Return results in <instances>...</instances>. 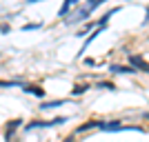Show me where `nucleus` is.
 Segmentation results:
<instances>
[{
    "mask_svg": "<svg viewBox=\"0 0 149 142\" xmlns=\"http://www.w3.org/2000/svg\"><path fill=\"white\" fill-rule=\"evenodd\" d=\"M65 105V100H54V102H42L40 109H56V107H62Z\"/></svg>",
    "mask_w": 149,
    "mask_h": 142,
    "instance_id": "6e6552de",
    "label": "nucleus"
},
{
    "mask_svg": "<svg viewBox=\"0 0 149 142\" xmlns=\"http://www.w3.org/2000/svg\"><path fill=\"white\" fill-rule=\"evenodd\" d=\"M98 87H102V89H113L111 82H98Z\"/></svg>",
    "mask_w": 149,
    "mask_h": 142,
    "instance_id": "9b49d317",
    "label": "nucleus"
},
{
    "mask_svg": "<svg viewBox=\"0 0 149 142\" xmlns=\"http://www.w3.org/2000/svg\"><path fill=\"white\" fill-rule=\"evenodd\" d=\"M85 91H87V85H78L71 93H74V96H80V93H85Z\"/></svg>",
    "mask_w": 149,
    "mask_h": 142,
    "instance_id": "1a4fd4ad",
    "label": "nucleus"
},
{
    "mask_svg": "<svg viewBox=\"0 0 149 142\" xmlns=\"http://www.w3.org/2000/svg\"><path fill=\"white\" fill-rule=\"evenodd\" d=\"M134 67H123V64H111V73H134Z\"/></svg>",
    "mask_w": 149,
    "mask_h": 142,
    "instance_id": "20e7f679",
    "label": "nucleus"
},
{
    "mask_svg": "<svg viewBox=\"0 0 149 142\" xmlns=\"http://www.w3.org/2000/svg\"><path fill=\"white\" fill-rule=\"evenodd\" d=\"M76 2H78V0H65V5L60 7V11H58V16H60V18H62V16H67V13H69V9H71V7H74Z\"/></svg>",
    "mask_w": 149,
    "mask_h": 142,
    "instance_id": "423d86ee",
    "label": "nucleus"
},
{
    "mask_svg": "<svg viewBox=\"0 0 149 142\" xmlns=\"http://www.w3.org/2000/svg\"><path fill=\"white\" fill-rule=\"evenodd\" d=\"M87 2H89V5L85 7L82 11H78V13H76V18H71V20H69V22H78V20H85V18H87V16H89V13L93 11V9H98L100 5H105L107 0H87Z\"/></svg>",
    "mask_w": 149,
    "mask_h": 142,
    "instance_id": "f257e3e1",
    "label": "nucleus"
},
{
    "mask_svg": "<svg viewBox=\"0 0 149 142\" xmlns=\"http://www.w3.org/2000/svg\"><path fill=\"white\" fill-rule=\"evenodd\" d=\"M38 27H40V25H25L22 31H33V29H38Z\"/></svg>",
    "mask_w": 149,
    "mask_h": 142,
    "instance_id": "9d476101",
    "label": "nucleus"
},
{
    "mask_svg": "<svg viewBox=\"0 0 149 142\" xmlns=\"http://www.w3.org/2000/svg\"><path fill=\"white\" fill-rule=\"evenodd\" d=\"M27 2H29V5H31V2H40V0H27Z\"/></svg>",
    "mask_w": 149,
    "mask_h": 142,
    "instance_id": "ddd939ff",
    "label": "nucleus"
},
{
    "mask_svg": "<svg viewBox=\"0 0 149 142\" xmlns=\"http://www.w3.org/2000/svg\"><path fill=\"white\" fill-rule=\"evenodd\" d=\"M129 64L134 69H140V71H147V73H149V62L145 60L143 56H138V53H131V56H129Z\"/></svg>",
    "mask_w": 149,
    "mask_h": 142,
    "instance_id": "f03ea898",
    "label": "nucleus"
},
{
    "mask_svg": "<svg viewBox=\"0 0 149 142\" xmlns=\"http://www.w3.org/2000/svg\"><path fill=\"white\" fill-rule=\"evenodd\" d=\"M20 124V120H11V122H7V131H5V140H9V138L13 136V131H16V127Z\"/></svg>",
    "mask_w": 149,
    "mask_h": 142,
    "instance_id": "39448f33",
    "label": "nucleus"
},
{
    "mask_svg": "<svg viewBox=\"0 0 149 142\" xmlns=\"http://www.w3.org/2000/svg\"><path fill=\"white\" fill-rule=\"evenodd\" d=\"M98 129L100 131H125V129H131V127H123L120 122H98Z\"/></svg>",
    "mask_w": 149,
    "mask_h": 142,
    "instance_id": "7ed1b4c3",
    "label": "nucleus"
},
{
    "mask_svg": "<svg viewBox=\"0 0 149 142\" xmlns=\"http://www.w3.org/2000/svg\"><path fill=\"white\" fill-rule=\"evenodd\" d=\"M22 89H25L27 93H31V96H38V98H42V96H45L42 89H38V87H31V85H25Z\"/></svg>",
    "mask_w": 149,
    "mask_h": 142,
    "instance_id": "0eeeda50",
    "label": "nucleus"
},
{
    "mask_svg": "<svg viewBox=\"0 0 149 142\" xmlns=\"http://www.w3.org/2000/svg\"><path fill=\"white\" fill-rule=\"evenodd\" d=\"M143 118H145V120H149V111H147V113H145V116H143Z\"/></svg>",
    "mask_w": 149,
    "mask_h": 142,
    "instance_id": "f8f14e48",
    "label": "nucleus"
}]
</instances>
